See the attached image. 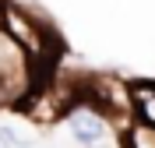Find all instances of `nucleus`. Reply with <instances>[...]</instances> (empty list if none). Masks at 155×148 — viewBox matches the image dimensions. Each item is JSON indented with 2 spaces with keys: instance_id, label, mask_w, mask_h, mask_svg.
Wrapping results in <instances>:
<instances>
[{
  "instance_id": "7",
  "label": "nucleus",
  "mask_w": 155,
  "mask_h": 148,
  "mask_svg": "<svg viewBox=\"0 0 155 148\" xmlns=\"http://www.w3.org/2000/svg\"><path fill=\"white\" fill-rule=\"evenodd\" d=\"M0 145H4V148H28V141L18 138L11 127H0Z\"/></svg>"
},
{
  "instance_id": "3",
  "label": "nucleus",
  "mask_w": 155,
  "mask_h": 148,
  "mask_svg": "<svg viewBox=\"0 0 155 148\" xmlns=\"http://www.w3.org/2000/svg\"><path fill=\"white\" fill-rule=\"evenodd\" d=\"M64 123H67L71 138H74L81 148H102V145H109V141H120V130L109 123V117L99 113L85 95H78L74 102L67 106Z\"/></svg>"
},
{
  "instance_id": "6",
  "label": "nucleus",
  "mask_w": 155,
  "mask_h": 148,
  "mask_svg": "<svg viewBox=\"0 0 155 148\" xmlns=\"http://www.w3.org/2000/svg\"><path fill=\"white\" fill-rule=\"evenodd\" d=\"M120 141H124V148H155V127L145 123V120H134L120 134Z\"/></svg>"
},
{
  "instance_id": "1",
  "label": "nucleus",
  "mask_w": 155,
  "mask_h": 148,
  "mask_svg": "<svg viewBox=\"0 0 155 148\" xmlns=\"http://www.w3.org/2000/svg\"><path fill=\"white\" fill-rule=\"evenodd\" d=\"M39 67L35 60L0 28V106H18L39 88Z\"/></svg>"
},
{
  "instance_id": "2",
  "label": "nucleus",
  "mask_w": 155,
  "mask_h": 148,
  "mask_svg": "<svg viewBox=\"0 0 155 148\" xmlns=\"http://www.w3.org/2000/svg\"><path fill=\"white\" fill-rule=\"evenodd\" d=\"M81 95L99 109L106 113L109 123H113L120 134H124L130 123H134V99H130V81H120V78H92L81 88Z\"/></svg>"
},
{
  "instance_id": "5",
  "label": "nucleus",
  "mask_w": 155,
  "mask_h": 148,
  "mask_svg": "<svg viewBox=\"0 0 155 148\" xmlns=\"http://www.w3.org/2000/svg\"><path fill=\"white\" fill-rule=\"evenodd\" d=\"M130 99H134V120L155 127V81H130Z\"/></svg>"
},
{
  "instance_id": "4",
  "label": "nucleus",
  "mask_w": 155,
  "mask_h": 148,
  "mask_svg": "<svg viewBox=\"0 0 155 148\" xmlns=\"http://www.w3.org/2000/svg\"><path fill=\"white\" fill-rule=\"evenodd\" d=\"M0 28H4L11 39L35 60V67L42 64V60H49V42H53V35H49V28H46V25H39L25 7L4 0V25H0Z\"/></svg>"
}]
</instances>
